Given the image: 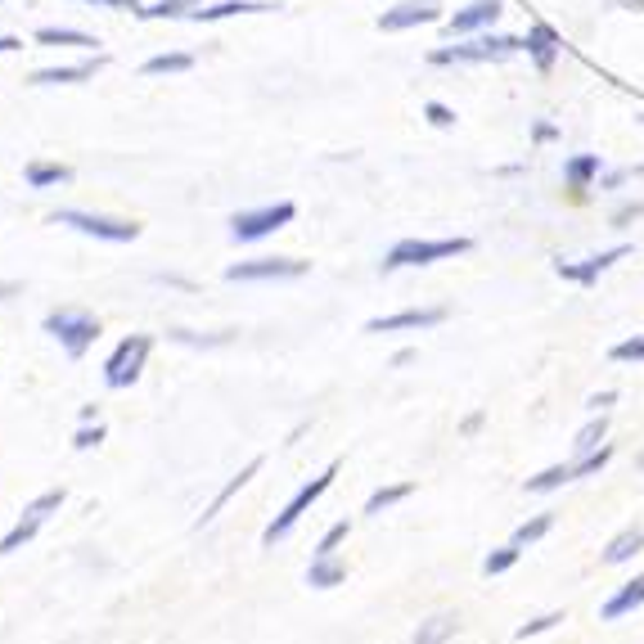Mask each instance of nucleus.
I'll use <instances>...</instances> for the list:
<instances>
[{"instance_id": "f257e3e1", "label": "nucleus", "mask_w": 644, "mask_h": 644, "mask_svg": "<svg viewBox=\"0 0 644 644\" xmlns=\"http://www.w3.org/2000/svg\"><path fill=\"white\" fill-rule=\"evenodd\" d=\"M334 478H338V460H334V464H329V469H325V473H320V478H311V482H302V487H298V491H293V500H289V505H284V509H280V514H275V518H271V523H266V532H262V541H266V545H275V541H284V536H289V532H293V527H298V518H302V514H307V509H311V505H316V500H320V496H325V491H329V487H334Z\"/></svg>"}, {"instance_id": "f03ea898", "label": "nucleus", "mask_w": 644, "mask_h": 644, "mask_svg": "<svg viewBox=\"0 0 644 644\" xmlns=\"http://www.w3.org/2000/svg\"><path fill=\"white\" fill-rule=\"evenodd\" d=\"M46 334H55L59 343H64V352L73 356H86V347L100 338V320L91 316V311H73V307H59L46 316Z\"/></svg>"}, {"instance_id": "7ed1b4c3", "label": "nucleus", "mask_w": 644, "mask_h": 644, "mask_svg": "<svg viewBox=\"0 0 644 644\" xmlns=\"http://www.w3.org/2000/svg\"><path fill=\"white\" fill-rule=\"evenodd\" d=\"M469 253V239H401L388 257H383V271H397V266H428L442 262V257Z\"/></svg>"}, {"instance_id": "20e7f679", "label": "nucleus", "mask_w": 644, "mask_h": 644, "mask_svg": "<svg viewBox=\"0 0 644 644\" xmlns=\"http://www.w3.org/2000/svg\"><path fill=\"white\" fill-rule=\"evenodd\" d=\"M149 347H154V343H149L145 334L122 338V343L113 347V356L104 361V383H109V388H131V383L140 379V370H145Z\"/></svg>"}, {"instance_id": "39448f33", "label": "nucleus", "mask_w": 644, "mask_h": 644, "mask_svg": "<svg viewBox=\"0 0 644 644\" xmlns=\"http://www.w3.org/2000/svg\"><path fill=\"white\" fill-rule=\"evenodd\" d=\"M55 226H73L82 235H95V239H109V244H131L140 235L136 221H118V217H95V212H82V208H64L55 212Z\"/></svg>"}, {"instance_id": "423d86ee", "label": "nucleus", "mask_w": 644, "mask_h": 644, "mask_svg": "<svg viewBox=\"0 0 644 644\" xmlns=\"http://www.w3.org/2000/svg\"><path fill=\"white\" fill-rule=\"evenodd\" d=\"M523 50V41L514 37H478L473 46H446V50H433V64H487V59H505Z\"/></svg>"}, {"instance_id": "0eeeda50", "label": "nucleus", "mask_w": 644, "mask_h": 644, "mask_svg": "<svg viewBox=\"0 0 644 644\" xmlns=\"http://www.w3.org/2000/svg\"><path fill=\"white\" fill-rule=\"evenodd\" d=\"M293 221V203H271V208H253V212H239L235 221H230V235L239 239V244H253V239L271 235V230L289 226Z\"/></svg>"}, {"instance_id": "6e6552de", "label": "nucleus", "mask_w": 644, "mask_h": 644, "mask_svg": "<svg viewBox=\"0 0 644 644\" xmlns=\"http://www.w3.org/2000/svg\"><path fill=\"white\" fill-rule=\"evenodd\" d=\"M307 275V262L298 257H257V262H235L226 280H298Z\"/></svg>"}, {"instance_id": "1a4fd4ad", "label": "nucleus", "mask_w": 644, "mask_h": 644, "mask_svg": "<svg viewBox=\"0 0 644 644\" xmlns=\"http://www.w3.org/2000/svg\"><path fill=\"white\" fill-rule=\"evenodd\" d=\"M446 311L442 307H419V311H397V316H379L365 325V334H397V329H428L442 325Z\"/></svg>"}, {"instance_id": "9d476101", "label": "nucleus", "mask_w": 644, "mask_h": 644, "mask_svg": "<svg viewBox=\"0 0 644 644\" xmlns=\"http://www.w3.org/2000/svg\"><path fill=\"white\" fill-rule=\"evenodd\" d=\"M437 19V0H401L397 10H388L379 19L383 32H406V28H419V23H433Z\"/></svg>"}, {"instance_id": "9b49d317", "label": "nucleus", "mask_w": 644, "mask_h": 644, "mask_svg": "<svg viewBox=\"0 0 644 644\" xmlns=\"http://www.w3.org/2000/svg\"><path fill=\"white\" fill-rule=\"evenodd\" d=\"M617 257H626L622 244L608 248V253H599V257H586V262H554V271H559L563 280H572V284H595L599 275H604L608 266L617 262Z\"/></svg>"}, {"instance_id": "f8f14e48", "label": "nucleus", "mask_w": 644, "mask_h": 644, "mask_svg": "<svg viewBox=\"0 0 644 644\" xmlns=\"http://www.w3.org/2000/svg\"><path fill=\"white\" fill-rule=\"evenodd\" d=\"M500 19V0H473L469 10H460L446 28H451V37H464V32H478V28H491V23Z\"/></svg>"}, {"instance_id": "ddd939ff", "label": "nucleus", "mask_w": 644, "mask_h": 644, "mask_svg": "<svg viewBox=\"0 0 644 644\" xmlns=\"http://www.w3.org/2000/svg\"><path fill=\"white\" fill-rule=\"evenodd\" d=\"M640 550H644V527H622V532H617L613 541H608L604 550H599V563L617 568V563H631Z\"/></svg>"}, {"instance_id": "4468645a", "label": "nucleus", "mask_w": 644, "mask_h": 644, "mask_svg": "<svg viewBox=\"0 0 644 644\" xmlns=\"http://www.w3.org/2000/svg\"><path fill=\"white\" fill-rule=\"evenodd\" d=\"M640 604H644V572H640V577L626 581V586L617 590V595H608V599H604V608H599V617H604V622H617V617L635 613Z\"/></svg>"}, {"instance_id": "2eb2a0df", "label": "nucleus", "mask_w": 644, "mask_h": 644, "mask_svg": "<svg viewBox=\"0 0 644 644\" xmlns=\"http://www.w3.org/2000/svg\"><path fill=\"white\" fill-rule=\"evenodd\" d=\"M257 473H262V455H253V460H248V464H244V469H239V473H235V478H230V482H226V487H221V491H217V496H212V505H208V509H203V514H199V527H208V523H212V518H217V514H221V509H226V500H230V496H235V491H239V487H248V478H257Z\"/></svg>"}, {"instance_id": "dca6fc26", "label": "nucleus", "mask_w": 644, "mask_h": 644, "mask_svg": "<svg viewBox=\"0 0 644 644\" xmlns=\"http://www.w3.org/2000/svg\"><path fill=\"white\" fill-rule=\"evenodd\" d=\"M347 581V563H338L334 554H311V568H307V586L311 590H334Z\"/></svg>"}, {"instance_id": "f3484780", "label": "nucleus", "mask_w": 644, "mask_h": 644, "mask_svg": "<svg viewBox=\"0 0 644 644\" xmlns=\"http://www.w3.org/2000/svg\"><path fill=\"white\" fill-rule=\"evenodd\" d=\"M104 59H86V64H64V68H41V73H32V86H64V82H86V77H95V68H100Z\"/></svg>"}, {"instance_id": "a211bd4d", "label": "nucleus", "mask_w": 644, "mask_h": 644, "mask_svg": "<svg viewBox=\"0 0 644 644\" xmlns=\"http://www.w3.org/2000/svg\"><path fill=\"white\" fill-rule=\"evenodd\" d=\"M527 55L536 59V68H550L554 55H559V37H554V28H545V23H536L532 32H527Z\"/></svg>"}, {"instance_id": "6ab92c4d", "label": "nucleus", "mask_w": 644, "mask_h": 644, "mask_svg": "<svg viewBox=\"0 0 644 644\" xmlns=\"http://www.w3.org/2000/svg\"><path fill=\"white\" fill-rule=\"evenodd\" d=\"M455 631H460V617H455V613H433L428 622H419L415 644H446Z\"/></svg>"}, {"instance_id": "aec40b11", "label": "nucleus", "mask_w": 644, "mask_h": 644, "mask_svg": "<svg viewBox=\"0 0 644 644\" xmlns=\"http://www.w3.org/2000/svg\"><path fill=\"white\" fill-rule=\"evenodd\" d=\"M572 478H577L572 464H550V469H541L536 478H527L523 491H532V496H550V491H559L563 482H572Z\"/></svg>"}, {"instance_id": "412c9836", "label": "nucleus", "mask_w": 644, "mask_h": 644, "mask_svg": "<svg viewBox=\"0 0 644 644\" xmlns=\"http://www.w3.org/2000/svg\"><path fill=\"white\" fill-rule=\"evenodd\" d=\"M271 5H257V0H221V5H208V10H194L190 19L199 23H217V19H235V14H262Z\"/></svg>"}, {"instance_id": "4be33fe9", "label": "nucleus", "mask_w": 644, "mask_h": 644, "mask_svg": "<svg viewBox=\"0 0 644 644\" xmlns=\"http://www.w3.org/2000/svg\"><path fill=\"white\" fill-rule=\"evenodd\" d=\"M37 532H41V518H28V514H23L19 523L10 527V532L0 536V554H14V550H23V545H28Z\"/></svg>"}, {"instance_id": "5701e85b", "label": "nucleus", "mask_w": 644, "mask_h": 644, "mask_svg": "<svg viewBox=\"0 0 644 644\" xmlns=\"http://www.w3.org/2000/svg\"><path fill=\"white\" fill-rule=\"evenodd\" d=\"M415 491V482H392V487H379L370 500H365V514H383V509H392V505H401V500Z\"/></svg>"}, {"instance_id": "b1692460", "label": "nucleus", "mask_w": 644, "mask_h": 644, "mask_svg": "<svg viewBox=\"0 0 644 644\" xmlns=\"http://www.w3.org/2000/svg\"><path fill=\"white\" fill-rule=\"evenodd\" d=\"M563 176H568L572 190H586V185L599 176V158H595V154H577L568 167H563Z\"/></svg>"}, {"instance_id": "393cba45", "label": "nucleus", "mask_w": 644, "mask_h": 644, "mask_svg": "<svg viewBox=\"0 0 644 644\" xmlns=\"http://www.w3.org/2000/svg\"><path fill=\"white\" fill-rule=\"evenodd\" d=\"M604 437H608V419H604V410H599V415L577 433V442H572L577 460H581V455H590V451H599V442H604Z\"/></svg>"}, {"instance_id": "a878e982", "label": "nucleus", "mask_w": 644, "mask_h": 644, "mask_svg": "<svg viewBox=\"0 0 644 644\" xmlns=\"http://www.w3.org/2000/svg\"><path fill=\"white\" fill-rule=\"evenodd\" d=\"M37 41L41 46H100L91 32H77V28H41Z\"/></svg>"}, {"instance_id": "bb28decb", "label": "nucleus", "mask_w": 644, "mask_h": 644, "mask_svg": "<svg viewBox=\"0 0 644 644\" xmlns=\"http://www.w3.org/2000/svg\"><path fill=\"white\" fill-rule=\"evenodd\" d=\"M68 176H73V172H68L64 163H32V167H28V185H32V190H46V185H64Z\"/></svg>"}, {"instance_id": "cd10ccee", "label": "nucleus", "mask_w": 644, "mask_h": 644, "mask_svg": "<svg viewBox=\"0 0 644 644\" xmlns=\"http://www.w3.org/2000/svg\"><path fill=\"white\" fill-rule=\"evenodd\" d=\"M64 487H50V491H41L37 500H28V505H23V514L28 518H41V523H46L50 514H55V509H64Z\"/></svg>"}, {"instance_id": "c85d7f7f", "label": "nucleus", "mask_w": 644, "mask_h": 644, "mask_svg": "<svg viewBox=\"0 0 644 644\" xmlns=\"http://www.w3.org/2000/svg\"><path fill=\"white\" fill-rule=\"evenodd\" d=\"M518 554H523V545H500V550H491L487 559H482V572H487V577H500V572H509L518 563Z\"/></svg>"}, {"instance_id": "c756f323", "label": "nucleus", "mask_w": 644, "mask_h": 644, "mask_svg": "<svg viewBox=\"0 0 644 644\" xmlns=\"http://www.w3.org/2000/svg\"><path fill=\"white\" fill-rule=\"evenodd\" d=\"M550 527H554V514H536V518H527V523H518L514 545H536L541 536H550Z\"/></svg>"}, {"instance_id": "7c9ffc66", "label": "nucleus", "mask_w": 644, "mask_h": 644, "mask_svg": "<svg viewBox=\"0 0 644 644\" xmlns=\"http://www.w3.org/2000/svg\"><path fill=\"white\" fill-rule=\"evenodd\" d=\"M181 14H194L190 0H158V5L140 10V19H181Z\"/></svg>"}, {"instance_id": "2f4dec72", "label": "nucleus", "mask_w": 644, "mask_h": 644, "mask_svg": "<svg viewBox=\"0 0 644 644\" xmlns=\"http://www.w3.org/2000/svg\"><path fill=\"white\" fill-rule=\"evenodd\" d=\"M608 361H617V365L644 361V334L640 338H626V343H613V347H608Z\"/></svg>"}, {"instance_id": "473e14b6", "label": "nucleus", "mask_w": 644, "mask_h": 644, "mask_svg": "<svg viewBox=\"0 0 644 644\" xmlns=\"http://www.w3.org/2000/svg\"><path fill=\"white\" fill-rule=\"evenodd\" d=\"M563 622V613H541V617H532V622H523L518 626V640H532V635H545V631H554V626Z\"/></svg>"}, {"instance_id": "72a5a7b5", "label": "nucleus", "mask_w": 644, "mask_h": 644, "mask_svg": "<svg viewBox=\"0 0 644 644\" xmlns=\"http://www.w3.org/2000/svg\"><path fill=\"white\" fill-rule=\"evenodd\" d=\"M608 460H613V446H599V451L581 455V460L572 464V469H577V478H590V473H599V469H604Z\"/></svg>"}, {"instance_id": "f704fd0d", "label": "nucleus", "mask_w": 644, "mask_h": 644, "mask_svg": "<svg viewBox=\"0 0 644 644\" xmlns=\"http://www.w3.org/2000/svg\"><path fill=\"white\" fill-rule=\"evenodd\" d=\"M104 437H109V428H104L100 419H95V424H82V428H77V433H73V446H77V451H91V446H100Z\"/></svg>"}, {"instance_id": "c9c22d12", "label": "nucleus", "mask_w": 644, "mask_h": 644, "mask_svg": "<svg viewBox=\"0 0 644 644\" xmlns=\"http://www.w3.org/2000/svg\"><path fill=\"white\" fill-rule=\"evenodd\" d=\"M194 59L190 55H158V59H149L145 64V73H185Z\"/></svg>"}, {"instance_id": "e433bc0d", "label": "nucleus", "mask_w": 644, "mask_h": 644, "mask_svg": "<svg viewBox=\"0 0 644 644\" xmlns=\"http://www.w3.org/2000/svg\"><path fill=\"white\" fill-rule=\"evenodd\" d=\"M347 536H352V523H347V518H343V523H334V527H329V532H325V536H320V545H316V554H334V550H338V545H343V541H347Z\"/></svg>"}, {"instance_id": "4c0bfd02", "label": "nucleus", "mask_w": 644, "mask_h": 644, "mask_svg": "<svg viewBox=\"0 0 644 644\" xmlns=\"http://www.w3.org/2000/svg\"><path fill=\"white\" fill-rule=\"evenodd\" d=\"M428 122H433V127H451V122H455V113L451 109H446V104H428Z\"/></svg>"}, {"instance_id": "58836bf2", "label": "nucleus", "mask_w": 644, "mask_h": 644, "mask_svg": "<svg viewBox=\"0 0 644 644\" xmlns=\"http://www.w3.org/2000/svg\"><path fill=\"white\" fill-rule=\"evenodd\" d=\"M613 401H617V392H613V388H604V392H595V397H586V406L599 415V410H608V406H613Z\"/></svg>"}, {"instance_id": "ea45409f", "label": "nucleus", "mask_w": 644, "mask_h": 644, "mask_svg": "<svg viewBox=\"0 0 644 644\" xmlns=\"http://www.w3.org/2000/svg\"><path fill=\"white\" fill-rule=\"evenodd\" d=\"M482 424H487V415H482V410H473V415H464V424H460V433L464 437H473V433H478V428Z\"/></svg>"}, {"instance_id": "a19ab883", "label": "nucleus", "mask_w": 644, "mask_h": 644, "mask_svg": "<svg viewBox=\"0 0 644 644\" xmlns=\"http://www.w3.org/2000/svg\"><path fill=\"white\" fill-rule=\"evenodd\" d=\"M86 5H104V10H140V0H86Z\"/></svg>"}, {"instance_id": "79ce46f5", "label": "nucleus", "mask_w": 644, "mask_h": 644, "mask_svg": "<svg viewBox=\"0 0 644 644\" xmlns=\"http://www.w3.org/2000/svg\"><path fill=\"white\" fill-rule=\"evenodd\" d=\"M10 50H23L19 37H0V55H10Z\"/></svg>"}, {"instance_id": "37998d69", "label": "nucleus", "mask_w": 644, "mask_h": 644, "mask_svg": "<svg viewBox=\"0 0 644 644\" xmlns=\"http://www.w3.org/2000/svg\"><path fill=\"white\" fill-rule=\"evenodd\" d=\"M631 172H613V176H604V190H613V185H622Z\"/></svg>"}, {"instance_id": "c03bdc74", "label": "nucleus", "mask_w": 644, "mask_h": 644, "mask_svg": "<svg viewBox=\"0 0 644 644\" xmlns=\"http://www.w3.org/2000/svg\"><path fill=\"white\" fill-rule=\"evenodd\" d=\"M635 464H640V469H644V451H640V460H635Z\"/></svg>"}]
</instances>
